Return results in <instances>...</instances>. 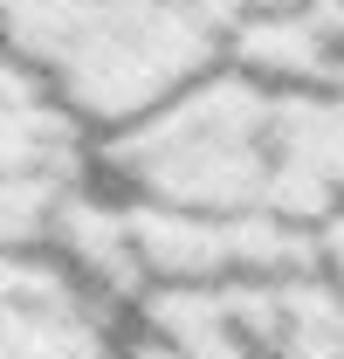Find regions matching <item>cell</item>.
Masks as SVG:
<instances>
[{
  "mask_svg": "<svg viewBox=\"0 0 344 359\" xmlns=\"http://www.w3.org/2000/svg\"><path fill=\"white\" fill-rule=\"evenodd\" d=\"M103 187L138 208L227 222H317L331 187L310 152V90L220 62L152 118L96 145Z\"/></svg>",
  "mask_w": 344,
  "mask_h": 359,
  "instance_id": "obj_1",
  "label": "cell"
},
{
  "mask_svg": "<svg viewBox=\"0 0 344 359\" xmlns=\"http://www.w3.org/2000/svg\"><path fill=\"white\" fill-rule=\"evenodd\" d=\"M234 48V0H7V55L96 145L214 76Z\"/></svg>",
  "mask_w": 344,
  "mask_h": 359,
  "instance_id": "obj_2",
  "label": "cell"
},
{
  "mask_svg": "<svg viewBox=\"0 0 344 359\" xmlns=\"http://www.w3.org/2000/svg\"><path fill=\"white\" fill-rule=\"evenodd\" d=\"M124 311L55 263L48 235L0 208V359H117Z\"/></svg>",
  "mask_w": 344,
  "mask_h": 359,
  "instance_id": "obj_3",
  "label": "cell"
},
{
  "mask_svg": "<svg viewBox=\"0 0 344 359\" xmlns=\"http://www.w3.org/2000/svg\"><path fill=\"white\" fill-rule=\"evenodd\" d=\"M310 276L344 304V201H331V208L310 222Z\"/></svg>",
  "mask_w": 344,
  "mask_h": 359,
  "instance_id": "obj_4",
  "label": "cell"
},
{
  "mask_svg": "<svg viewBox=\"0 0 344 359\" xmlns=\"http://www.w3.org/2000/svg\"><path fill=\"white\" fill-rule=\"evenodd\" d=\"M117 359H179V353H172V346H159L152 332H138V325H124V353H117Z\"/></svg>",
  "mask_w": 344,
  "mask_h": 359,
  "instance_id": "obj_5",
  "label": "cell"
},
{
  "mask_svg": "<svg viewBox=\"0 0 344 359\" xmlns=\"http://www.w3.org/2000/svg\"><path fill=\"white\" fill-rule=\"evenodd\" d=\"M0 55H7V0H0Z\"/></svg>",
  "mask_w": 344,
  "mask_h": 359,
  "instance_id": "obj_6",
  "label": "cell"
}]
</instances>
